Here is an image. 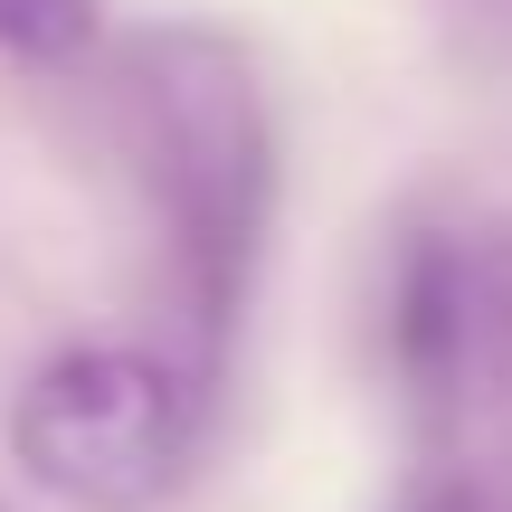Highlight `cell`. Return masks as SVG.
Instances as JSON below:
<instances>
[{
  "instance_id": "1",
  "label": "cell",
  "mask_w": 512,
  "mask_h": 512,
  "mask_svg": "<svg viewBox=\"0 0 512 512\" xmlns=\"http://www.w3.org/2000/svg\"><path fill=\"white\" fill-rule=\"evenodd\" d=\"M124 152L143 171L152 228L171 256V304L190 332V380H219L228 342L247 323L256 266L275 238V114L256 86V57L209 19L124 38L114 67Z\"/></svg>"
},
{
  "instance_id": "2",
  "label": "cell",
  "mask_w": 512,
  "mask_h": 512,
  "mask_svg": "<svg viewBox=\"0 0 512 512\" xmlns=\"http://www.w3.org/2000/svg\"><path fill=\"white\" fill-rule=\"evenodd\" d=\"M389 361L446 456L437 484L512 512V228H427L399 256Z\"/></svg>"
},
{
  "instance_id": "3",
  "label": "cell",
  "mask_w": 512,
  "mask_h": 512,
  "mask_svg": "<svg viewBox=\"0 0 512 512\" xmlns=\"http://www.w3.org/2000/svg\"><path fill=\"white\" fill-rule=\"evenodd\" d=\"M209 389L133 342L57 351L10 399V465L57 512H152L200 456Z\"/></svg>"
},
{
  "instance_id": "4",
  "label": "cell",
  "mask_w": 512,
  "mask_h": 512,
  "mask_svg": "<svg viewBox=\"0 0 512 512\" xmlns=\"http://www.w3.org/2000/svg\"><path fill=\"white\" fill-rule=\"evenodd\" d=\"M105 38V0H0V57L19 67H76Z\"/></svg>"
},
{
  "instance_id": "5",
  "label": "cell",
  "mask_w": 512,
  "mask_h": 512,
  "mask_svg": "<svg viewBox=\"0 0 512 512\" xmlns=\"http://www.w3.org/2000/svg\"><path fill=\"white\" fill-rule=\"evenodd\" d=\"M408 512H494V503H484V494H465V484H427Z\"/></svg>"
}]
</instances>
